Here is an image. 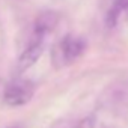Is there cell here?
<instances>
[{
  "label": "cell",
  "mask_w": 128,
  "mask_h": 128,
  "mask_svg": "<svg viewBox=\"0 0 128 128\" xmlns=\"http://www.w3.org/2000/svg\"><path fill=\"white\" fill-rule=\"evenodd\" d=\"M86 41L82 36H74V35H66L65 38H62L51 51V59L56 68L66 66L70 63L76 62L78 57L83 56L86 51Z\"/></svg>",
  "instance_id": "obj_1"
},
{
  "label": "cell",
  "mask_w": 128,
  "mask_h": 128,
  "mask_svg": "<svg viewBox=\"0 0 128 128\" xmlns=\"http://www.w3.org/2000/svg\"><path fill=\"white\" fill-rule=\"evenodd\" d=\"M33 95H35V84L30 80L15 78L6 86L3 92V100L11 107H21L27 104L33 98Z\"/></svg>",
  "instance_id": "obj_2"
},
{
  "label": "cell",
  "mask_w": 128,
  "mask_h": 128,
  "mask_svg": "<svg viewBox=\"0 0 128 128\" xmlns=\"http://www.w3.org/2000/svg\"><path fill=\"white\" fill-rule=\"evenodd\" d=\"M59 21V15L56 12H42L35 24H33V32H32V39H38V41H45V38L54 30V27L57 26Z\"/></svg>",
  "instance_id": "obj_3"
},
{
  "label": "cell",
  "mask_w": 128,
  "mask_h": 128,
  "mask_svg": "<svg viewBox=\"0 0 128 128\" xmlns=\"http://www.w3.org/2000/svg\"><path fill=\"white\" fill-rule=\"evenodd\" d=\"M50 128H78V120H71V119H59L53 122Z\"/></svg>",
  "instance_id": "obj_6"
},
{
  "label": "cell",
  "mask_w": 128,
  "mask_h": 128,
  "mask_svg": "<svg viewBox=\"0 0 128 128\" xmlns=\"http://www.w3.org/2000/svg\"><path fill=\"white\" fill-rule=\"evenodd\" d=\"M9 128H20V126H9Z\"/></svg>",
  "instance_id": "obj_7"
},
{
  "label": "cell",
  "mask_w": 128,
  "mask_h": 128,
  "mask_svg": "<svg viewBox=\"0 0 128 128\" xmlns=\"http://www.w3.org/2000/svg\"><path fill=\"white\" fill-rule=\"evenodd\" d=\"M44 47H45V41H38V39L30 41L27 48L18 57V71L20 72H23V71H26L35 65L38 62V59L44 53Z\"/></svg>",
  "instance_id": "obj_4"
},
{
  "label": "cell",
  "mask_w": 128,
  "mask_h": 128,
  "mask_svg": "<svg viewBox=\"0 0 128 128\" xmlns=\"http://www.w3.org/2000/svg\"><path fill=\"white\" fill-rule=\"evenodd\" d=\"M124 12H128V0H116L107 12V26L114 27L120 14H124Z\"/></svg>",
  "instance_id": "obj_5"
}]
</instances>
